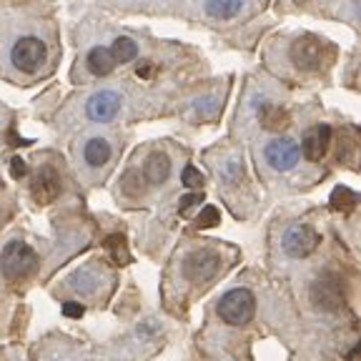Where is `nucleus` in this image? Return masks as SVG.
Segmentation results:
<instances>
[{"label": "nucleus", "instance_id": "obj_22", "mask_svg": "<svg viewBox=\"0 0 361 361\" xmlns=\"http://www.w3.org/2000/svg\"><path fill=\"white\" fill-rule=\"evenodd\" d=\"M203 203V191L201 193H186V196L180 198L178 203V214L180 216H191V211L196 209V206H201Z\"/></svg>", "mask_w": 361, "mask_h": 361}, {"label": "nucleus", "instance_id": "obj_15", "mask_svg": "<svg viewBox=\"0 0 361 361\" xmlns=\"http://www.w3.org/2000/svg\"><path fill=\"white\" fill-rule=\"evenodd\" d=\"M259 118L266 130H276V133L283 128H288V123H291V116H288L281 106H274V103H266V106L261 108Z\"/></svg>", "mask_w": 361, "mask_h": 361}, {"label": "nucleus", "instance_id": "obj_17", "mask_svg": "<svg viewBox=\"0 0 361 361\" xmlns=\"http://www.w3.org/2000/svg\"><path fill=\"white\" fill-rule=\"evenodd\" d=\"M356 203H359V196L346 186H336L331 191V198H329V206H331L336 214H344V216L356 209Z\"/></svg>", "mask_w": 361, "mask_h": 361}, {"label": "nucleus", "instance_id": "obj_18", "mask_svg": "<svg viewBox=\"0 0 361 361\" xmlns=\"http://www.w3.org/2000/svg\"><path fill=\"white\" fill-rule=\"evenodd\" d=\"M108 51H111V56L116 63H130V61H135V56H138V45H135V40L121 35V38L113 40V45L108 48Z\"/></svg>", "mask_w": 361, "mask_h": 361}, {"label": "nucleus", "instance_id": "obj_28", "mask_svg": "<svg viewBox=\"0 0 361 361\" xmlns=\"http://www.w3.org/2000/svg\"><path fill=\"white\" fill-rule=\"evenodd\" d=\"M8 141H11V146H28V143H30V141H23V138H18L16 130H11V133H8Z\"/></svg>", "mask_w": 361, "mask_h": 361}, {"label": "nucleus", "instance_id": "obj_27", "mask_svg": "<svg viewBox=\"0 0 361 361\" xmlns=\"http://www.w3.org/2000/svg\"><path fill=\"white\" fill-rule=\"evenodd\" d=\"M135 75H138V78H151V75H153V63H141V66L135 68Z\"/></svg>", "mask_w": 361, "mask_h": 361}, {"label": "nucleus", "instance_id": "obj_1", "mask_svg": "<svg viewBox=\"0 0 361 361\" xmlns=\"http://www.w3.org/2000/svg\"><path fill=\"white\" fill-rule=\"evenodd\" d=\"M256 314V296L248 288H231L226 291L219 301L221 322L228 326H243L254 319Z\"/></svg>", "mask_w": 361, "mask_h": 361}, {"label": "nucleus", "instance_id": "obj_3", "mask_svg": "<svg viewBox=\"0 0 361 361\" xmlns=\"http://www.w3.org/2000/svg\"><path fill=\"white\" fill-rule=\"evenodd\" d=\"M319 243H322V236L311 228V226L306 224H293L286 228V233H283V251H286V256H291V259H306V256H311L319 248Z\"/></svg>", "mask_w": 361, "mask_h": 361}, {"label": "nucleus", "instance_id": "obj_6", "mask_svg": "<svg viewBox=\"0 0 361 361\" xmlns=\"http://www.w3.org/2000/svg\"><path fill=\"white\" fill-rule=\"evenodd\" d=\"M221 269V256L214 251H193L183 261V274L188 281L193 283H206L219 274Z\"/></svg>", "mask_w": 361, "mask_h": 361}, {"label": "nucleus", "instance_id": "obj_8", "mask_svg": "<svg viewBox=\"0 0 361 361\" xmlns=\"http://www.w3.org/2000/svg\"><path fill=\"white\" fill-rule=\"evenodd\" d=\"M299 146L291 138H274L266 146V164L274 171H291L299 164Z\"/></svg>", "mask_w": 361, "mask_h": 361}, {"label": "nucleus", "instance_id": "obj_23", "mask_svg": "<svg viewBox=\"0 0 361 361\" xmlns=\"http://www.w3.org/2000/svg\"><path fill=\"white\" fill-rule=\"evenodd\" d=\"M73 288H75V291H80V293L93 291V288H96V276H90L88 271H78V274H75V279H73Z\"/></svg>", "mask_w": 361, "mask_h": 361}, {"label": "nucleus", "instance_id": "obj_2", "mask_svg": "<svg viewBox=\"0 0 361 361\" xmlns=\"http://www.w3.org/2000/svg\"><path fill=\"white\" fill-rule=\"evenodd\" d=\"M35 266H38V254L23 241L6 243L3 254H0V271H3V276L11 279V281L28 276Z\"/></svg>", "mask_w": 361, "mask_h": 361}, {"label": "nucleus", "instance_id": "obj_26", "mask_svg": "<svg viewBox=\"0 0 361 361\" xmlns=\"http://www.w3.org/2000/svg\"><path fill=\"white\" fill-rule=\"evenodd\" d=\"M83 304H78V301H66L63 304V316H68V319H78V316H83Z\"/></svg>", "mask_w": 361, "mask_h": 361}, {"label": "nucleus", "instance_id": "obj_11", "mask_svg": "<svg viewBox=\"0 0 361 361\" xmlns=\"http://www.w3.org/2000/svg\"><path fill=\"white\" fill-rule=\"evenodd\" d=\"M329 146H331V128H329L326 123H319L304 135L299 153H304L306 161L316 164V161H322V158L326 156Z\"/></svg>", "mask_w": 361, "mask_h": 361}, {"label": "nucleus", "instance_id": "obj_25", "mask_svg": "<svg viewBox=\"0 0 361 361\" xmlns=\"http://www.w3.org/2000/svg\"><path fill=\"white\" fill-rule=\"evenodd\" d=\"M11 176L13 178H23V176H28V164H25L20 156H16L11 161Z\"/></svg>", "mask_w": 361, "mask_h": 361}, {"label": "nucleus", "instance_id": "obj_14", "mask_svg": "<svg viewBox=\"0 0 361 361\" xmlns=\"http://www.w3.org/2000/svg\"><path fill=\"white\" fill-rule=\"evenodd\" d=\"M85 66L93 75H108L116 68V61H113L111 51L103 48V45H96V48H90L88 58H85Z\"/></svg>", "mask_w": 361, "mask_h": 361}, {"label": "nucleus", "instance_id": "obj_12", "mask_svg": "<svg viewBox=\"0 0 361 361\" xmlns=\"http://www.w3.org/2000/svg\"><path fill=\"white\" fill-rule=\"evenodd\" d=\"M169 173H171V158L166 153H151L146 166H143V176H146L148 183L158 186V183H164L169 178Z\"/></svg>", "mask_w": 361, "mask_h": 361}, {"label": "nucleus", "instance_id": "obj_29", "mask_svg": "<svg viewBox=\"0 0 361 361\" xmlns=\"http://www.w3.org/2000/svg\"><path fill=\"white\" fill-rule=\"evenodd\" d=\"M361 356H359V346H354V349L349 351V361H359Z\"/></svg>", "mask_w": 361, "mask_h": 361}, {"label": "nucleus", "instance_id": "obj_19", "mask_svg": "<svg viewBox=\"0 0 361 361\" xmlns=\"http://www.w3.org/2000/svg\"><path fill=\"white\" fill-rule=\"evenodd\" d=\"M106 248L113 254L116 264H128L130 256H128V246H126V238L121 233H113V236L106 238Z\"/></svg>", "mask_w": 361, "mask_h": 361}, {"label": "nucleus", "instance_id": "obj_30", "mask_svg": "<svg viewBox=\"0 0 361 361\" xmlns=\"http://www.w3.org/2000/svg\"><path fill=\"white\" fill-rule=\"evenodd\" d=\"M296 3H309V0H296Z\"/></svg>", "mask_w": 361, "mask_h": 361}, {"label": "nucleus", "instance_id": "obj_9", "mask_svg": "<svg viewBox=\"0 0 361 361\" xmlns=\"http://www.w3.org/2000/svg\"><path fill=\"white\" fill-rule=\"evenodd\" d=\"M121 96L116 90H101L96 96H90L88 106H85V113H88L90 121H96V123H108L118 116L121 111Z\"/></svg>", "mask_w": 361, "mask_h": 361}, {"label": "nucleus", "instance_id": "obj_4", "mask_svg": "<svg viewBox=\"0 0 361 361\" xmlns=\"http://www.w3.org/2000/svg\"><path fill=\"white\" fill-rule=\"evenodd\" d=\"M11 61L23 73H35L40 68V63L45 61L43 40L35 38V35H23V38H18L11 48Z\"/></svg>", "mask_w": 361, "mask_h": 361}, {"label": "nucleus", "instance_id": "obj_21", "mask_svg": "<svg viewBox=\"0 0 361 361\" xmlns=\"http://www.w3.org/2000/svg\"><path fill=\"white\" fill-rule=\"evenodd\" d=\"M180 180H183V186L186 188H203V173L196 169V166H186Z\"/></svg>", "mask_w": 361, "mask_h": 361}, {"label": "nucleus", "instance_id": "obj_20", "mask_svg": "<svg viewBox=\"0 0 361 361\" xmlns=\"http://www.w3.org/2000/svg\"><path fill=\"white\" fill-rule=\"evenodd\" d=\"M221 224V211L216 206H206V209L198 214L196 219V228L198 231H206V228H214V226Z\"/></svg>", "mask_w": 361, "mask_h": 361}, {"label": "nucleus", "instance_id": "obj_10", "mask_svg": "<svg viewBox=\"0 0 361 361\" xmlns=\"http://www.w3.org/2000/svg\"><path fill=\"white\" fill-rule=\"evenodd\" d=\"M30 193H33L35 203H40V206L56 201V196L61 193V176L56 173L53 166H43L35 173L33 183H30Z\"/></svg>", "mask_w": 361, "mask_h": 361}, {"label": "nucleus", "instance_id": "obj_13", "mask_svg": "<svg viewBox=\"0 0 361 361\" xmlns=\"http://www.w3.org/2000/svg\"><path fill=\"white\" fill-rule=\"evenodd\" d=\"M111 153H113L111 143H108L106 138H90L83 148V158L90 169H101V166H106L108 161H111Z\"/></svg>", "mask_w": 361, "mask_h": 361}, {"label": "nucleus", "instance_id": "obj_24", "mask_svg": "<svg viewBox=\"0 0 361 361\" xmlns=\"http://www.w3.org/2000/svg\"><path fill=\"white\" fill-rule=\"evenodd\" d=\"M121 188H123L128 196H138V193H141V178H138V173L128 171V173L123 176V183H121Z\"/></svg>", "mask_w": 361, "mask_h": 361}, {"label": "nucleus", "instance_id": "obj_7", "mask_svg": "<svg viewBox=\"0 0 361 361\" xmlns=\"http://www.w3.org/2000/svg\"><path fill=\"white\" fill-rule=\"evenodd\" d=\"M324 48H326L324 40L314 38V35H304V38H299L293 43L291 58L301 71H316L324 63Z\"/></svg>", "mask_w": 361, "mask_h": 361}, {"label": "nucleus", "instance_id": "obj_16", "mask_svg": "<svg viewBox=\"0 0 361 361\" xmlns=\"http://www.w3.org/2000/svg\"><path fill=\"white\" fill-rule=\"evenodd\" d=\"M243 0H206V13L216 20H231L241 13Z\"/></svg>", "mask_w": 361, "mask_h": 361}, {"label": "nucleus", "instance_id": "obj_5", "mask_svg": "<svg viewBox=\"0 0 361 361\" xmlns=\"http://www.w3.org/2000/svg\"><path fill=\"white\" fill-rule=\"evenodd\" d=\"M311 301L322 311H338L344 306V283L336 274H322L311 283Z\"/></svg>", "mask_w": 361, "mask_h": 361}]
</instances>
